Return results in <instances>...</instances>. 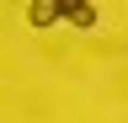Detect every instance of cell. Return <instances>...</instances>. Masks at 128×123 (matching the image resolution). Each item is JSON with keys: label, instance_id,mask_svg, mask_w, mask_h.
<instances>
[{"label": "cell", "instance_id": "6da1fadb", "mask_svg": "<svg viewBox=\"0 0 128 123\" xmlns=\"http://www.w3.org/2000/svg\"><path fill=\"white\" fill-rule=\"evenodd\" d=\"M59 16L86 32V27H96V6H91V0H59Z\"/></svg>", "mask_w": 128, "mask_h": 123}, {"label": "cell", "instance_id": "7a4b0ae2", "mask_svg": "<svg viewBox=\"0 0 128 123\" xmlns=\"http://www.w3.org/2000/svg\"><path fill=\"white\" fill-rule=\"evenodd\" d=\"M27 22L32 27H54L59 22V0H32V6H27Z\"/></svg>", "mask_w": 128, "mask_h": 123}]
</instances>
